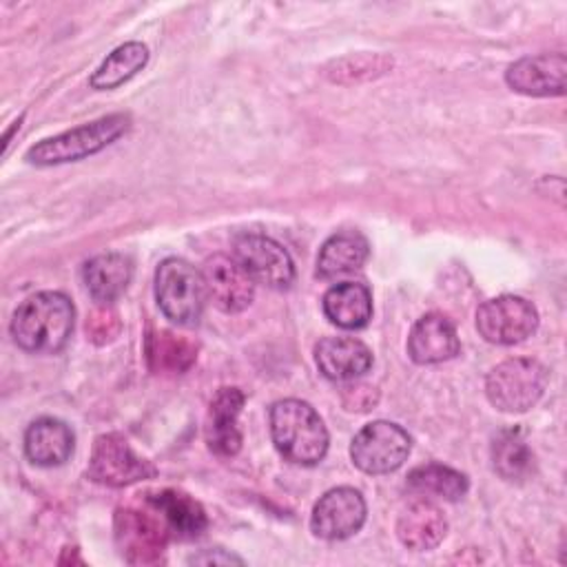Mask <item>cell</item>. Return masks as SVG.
I'll use <instances>...</instances> for the list:
<instances>
[{"mask_svg": "<svg viewBox=\"0 0 567 567\" xmlns=\"http://www.w3.org/2000/svg\"><path fill=\"white\" fill-rule=\"evenodd\" d=\"M73 301L64 292L44 290L18 306L11 319V337L24 352L53 354L66 346L73 332Z\"/></svg>", "mask_w": 567, "mask_h": 567, "instance_id": "1", "label": "cell"}, {"mask_svg": "<svg viewBox=\"0 0 567 567\" xmlns=\"http://www.w3.org/2000/svg\"><path fill=\"white\" fill-rule=\"evenodd\" d=\"M270 436L286 461L306 467L317 465L330 443L321 416L299 399H281L270 408Z\"/></svg>", "mask_w": 567, "mask_h": 567, "instance_id": "2", "label": "cell"}, {"mask_svg": "<svg viewBox=\"0 0 567 567\" xmlns=\"http://www.w3.org/2000/svg\"><path fill=\"white\" fill-rule=\"evenodd\" d=\"M128 126H131L128 113H111L89 124L64 131L60 135L40 140L27 151L24 159L33 166H55V164L78 162L113 144L120 135L128 131Z\"/></svg>", "mask_w": 567, "mask_h": 567, "instance_id": "3", "label": "cell"}, {"mask_svg": "<svg viewBox=\"0 0 567 567\" xmlns=\"http://www.w3.org/2000/svg\"><path fill=\"white\" fill-rule=\"evenodd\" d=\"M547 379L549 372L540 361L514 357L489 370L485 379V394L496 410L520 414L540 401Z\"/></svg>", "mask_w": 567, "mask_h": 567, "instance_id": "4", "label": "cell"}, {"mask_svg": "<svg viewBox=\"0 0 567 567\" xmlns=\"http://www.w3.org/2000/svg\"><path fill=\"white\" fill-rule=\"evenodd\" d=\"M204 277L179 257L164 259L155 270V299L166 319L177 326H195L206 303Z\"/></svg>", "mask_w": 567, "mask_h": 567, "instance_id": "5", "label": "cell"}, {"mask_svg": "<svg viewBox=\"0 0 567 567\" xmlns=\"http://www.w3.org/2000/svg\"><path fill=\"white\" fill-rule=\"evenodd\" d=\"M410 447L412 439L401 425L392 421H372L354 434L350 458L365 474H390L405 463Z\"/></svg>", "mask_w": 567, "mask_h": 567, "instance_id": "6", "label": "cell"}, {"mask_svg": "<svg viewBox=\"0 0 567 567\" xmlns=\"http://www.w3.org/2000/svg\"><path fill=\"white\" fill-rule=\"evenodd\" d=\"M538 328V310L518 295L487 299L476 310L478 334L496 346H514L532 337Z\"/></svg>", "mask_w": 567, "mask_h": 567, "instance_id": "7", "label": "cell"}, {"mask_svg": "<svg viewBox=\"0 0 567 567\" xmlns=\"http://www.w3.org/2000/svg\"><path fill=\"white\" fill-rule=\"evenodd\" d=\"M155 474V465L135 454L122 434L109 432L95 439L86 467V476L91 481L106 487H124Z\"/></svg>", "mask_w": 567, "mask_h": 567, "instance_id": "8", "label": "cell"}, {"mask_svg": "<svg viewBox=\"0 0 567 567\" xmlns=\"http://www.w3.org/2000/svg\"><path fill=\"white\" fill-rule=\"evenodd\" d=\"M233 252L237 264L250 275L255 284H264L268 288L281 290L288 288L295 279V264L288 250L257 233H241L233 241Z\"/></svg>", "mask_w": 567, "mask_h": 567, "instance_id": "9", "label": "cell"}, {"mask_svg": "<svg viewBox=\"0 0 567 567\" xmlns=\"http://www.w3.org/2000/svg\"><path fill=\"white\" fill-rule=\"evenodd\" d=\"M168 534L164 520L153 509L148 514L124 507L115 514V540L124 560L131 565L159 563Z\"/></svg>", "mask_w": 567, "mask_h": 567, "instance_id": "10", "label": "cell"}, {"mask_svg": "<svg viewBox=\"0 0 567 567\" xmlns=\"http://www.w3.org/2000/svg\"><path fill=\"white\" fill-rule=\"evenodd\" d=\"M365 501L354 487H332L312 507L310 529L323 540H343L365 523Z\"/></svg>", "mask_w": 567, "mask_h": 567, "instance_id": "11", "label": "cell"}, {"mask_svg": "<svg viewBox=\"0 0 567 567\" xmlns=\"http://www.w3.org/2000/svg\"><path fill=\"white\" fill-rule=\"evenodd\" d=\"M208 299L224 312H241L252 303L255 281L235 257L213 255L202 268Z\"/></svg>", "mask_w": 567, "mask_h": 567, "instance_id": "12", "label": "cell"}, {"mask_svg": "<svg viewBox=\"0 0 567 567\" xmlns=\"http://www.w3.org/2000/svg\"><path fill=\"white\" fill-rule=\"evenodd\" d=\"M567 58L565 53H540L516 60L505 71L509 89L523 95L551 97L565 93Z\"/></svg>", "mask_w": 567, "mask_h": 567, "instance_id": "13", "label": "cell"}, {"mask_svg": "<svg viewBox=\"0 0 567 567\" xmlns=\"http://www.w3.org/2000/svg\"><path fill=\"white\" fill-rule=\"evenodd\" d=\"M461 341L454 323L441 312H427L412 326L408 334V354L419 365L441 363L456 357Z\"/></svg>", "mask_w": 567, "mask_h": 567, "instance_id": "14", "label": "cell"}, {"mask_svg": "<svg viewBox=\"0 0 567 567\" xmlns=\"http://www.w3.org/2000/svg\"><path fill=\"white\" fill-rule=\"evenodd\" d=\"M319 372L330 381H352L372 368V350L354 337H326L315 348Z\"/></svg>", "mask_w": 567, "mask_h": 567, "instance_id": "15", "label": "cell"}, {"mask_svg": "<svg viewBox=\"0 0 567 567\" xmlns=\"http://www.w3.org/2000/svg\"><path fill=\"white\" fill-rule=\"evenodd\" d=\"M244 405V392L239 388H219L208 405L206 443L219 456H235L241 447L239 412Z\"/></svg>", "mask_w": 567, "mask_h": 567, "instance_id": "16", "label": "cell"}, {"mask_svg": "<svg viewBox=\"0 0 567 567\" xmlns=\"http://www.w3.org/2000/svg\"><path fill=\"white\" fill-rule=\"evenodd\" d=\"M447 534V520L439 505L427 498L410 503L396 518V536L412 551L434 549Z\"/></svg>", "mask_w": 567, "mask_h": 567, "instance_id": "17", "label": "cell"}, {"mask_svg": "<svg viewBox=\"0 0 567 567\" xmlns=\"http://www.w3.org/2000/svg\"><path fill=\"white\" fill-rule=\"evenodd\" d=\"M146 505L164 520L166 529L177 538H195L208 525L204 507L193 496L179 489L148 492Z\"/></svg>", "mask_w": 567, "mask_h": 567, "instance_id": "18", "label": "cell"}, {"mask_svg": "<svg viewBox=\"0 0 567 567\" xmlns=\"http://www.w3.org/2000/svg\"><path fill=\"white\" fill-rule=\"evenodd\" d=\"M75 445L73 430L53 416L35 419L24 432V454L31 463L42 467L62 465Z\"/></svg>", "mask_w": 567, "mask_h": 567, "instance_id": "19", "label": "cell"}, {"mask_svg": "<svg viewBox=\"0 0 567 567\" xmlns=\"http://www.w3.org/2000/svg\"><path fill=\"white\" fill-rule=\"evenodd\" d=\"M133 261L122 252H102L89 259L82 268V279L93 297L102 306H111L131 284Z\"/></svg>", "mask_w": 567, "mask_h": 567, "instance_id": "20", "label": "cell"}, {"mask_svg": "<svg viewBox=\"0 0 567 567\" xmlns=\"http://www.w3.org/2000/svg\"><path fill=\"white\" fill-rule=\"evenodd\" d=\"M323 315L343 330H359L372 317V292L361 281H343L323 295Z\"/></svg>", "mask_w": 567, "mask_h": 567, "instance_id": "21", "label": "cell"}, {"mask_svg": "<svg viewBox=\"0 0 567 567\" xmlns=\"http://www.w3.org/2000/svg\"><path fill=\"white\" fill-rule=\"evenodd\" d=\"M146 363L155 374H182L197 359V346L173 330H151L144 341Z\"/></svg>", "mask_w": 567, "mask_h": 567, "instance_id": "22", "label": "cell"}, {"mask_svg": "<svg viewBox=\"0 0 567 567\" xmlns=\"http://www.w3.org/2000/svg\"><path fill=\"white\" fill-rule=\"evenodd\" d=\"M368 239L357 230H343L328 237L317 257V272L326 279L359 270L368 259Z\"/></svg>", "mask_w": 567, "mask_h": 567, "instance_id": "23", "label": "cell"}, {"mask_svg": "<svg viewBox=\"0 0 567 567\" xmlns=\"http://www.w3.org/2000/svg\"><path fill=\"white\" fill-rule=\"evenodd\" d=\"M492 465L505 481H523L534 470V452L518 427H505L492 439Z\"/></svg>", "mask_w": 567, "mask_h": 567, "instance_id": "24", "label": "cell"}, {"mask_svg": "<svg viewBox=\"0 0 567 567\" xmlns=\"http://www.w3.org/2000/svg\"><path fill=\"white\" fill-rule=\"evenodd\" d=\"M405 487L425 498L458 501L467 492L470 481L458 470H452L441 463H425L410 470Z\"/></svg>", "mask_w": 567, "mask_h": 567, "instance_id": "25", "label": "cell"}, {"mask_svg": "<svg viewBox=\"0 0 567 567\" xmlns=\"http://www.w3.org/2000/svg\"><path fill=\"white\" fill-rule=\"evenodd\" d=\"M148 62V49L142 42H124L113 49L104 62L93 71L89 84L95 91H109L128 82Z\"/></svg>", "mask_w": 567, "mask_h": 567, "instance_id": "26", "label": "cell"}, {"mask_svg": "<svg viewBox=\"0 0 567 567\" xmlns=\"http://www.w3.org/2000/svg\"><path fill=\"white\" fill-rule=\"evenodd\" d=\"M392 69V58L381 55V53H357L341 58L328 66V78L332 82H359V80H370L377 75H383L385 71Z\"/></svg>", "mask_w": 567, "mask_h": 567, "instance_id": "27", "label": "cell"}, {"mask_svg": "<svg viewBox=\"0 0 567 567\" xmlns=\"http://www.w3.org/2000/svg\"><path fill=\"white\" fill-rule=\"evenodd\" d=\"M120 328H122L120 326V317L109 306L95 308L93 315L86 319V334H89V339L93 343H106V341L115 339Z\"/></svg>", "mask_w": 567, "mask_h": 567, "instance_id": "28", "label": "cell"}, {"mask_svg": "<svg viewBox=\"0 0 567 567\" xmlns=\"http://www.w3.org/2000/svg\"><path fill=\"white\" fill-rule=\"evenodd\" d=\"M188 563H206V565H230V563H239L241 565V558L239 556H233V554H226L224 549H215V551H204V554H197V556H190Z\"/></svg>", "mask_w": 567, "mask_h": 567, "instance_id": "29", "label": "cell"}, {"mask_svg": "<svg viewBox=\"0 0 567 567\" xmlns=\"http://www.w3.org/2000/svg\"><path fill=\"white\" fill-rule=\"evenodd\" d=\"M20 122H22V117H18V120L13 122V126L7 131V135H4V151H7L9 142H11V135H13V131H16V128H20Z\"/></svg>", "mask_w": 567, "mask_h": 567, "instance_id": "30", "label": "cell"}]
</instances>
